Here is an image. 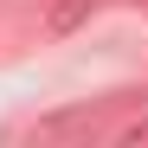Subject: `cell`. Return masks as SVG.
<instances>
[{"instance_id":"6da1fadb","label":"cell","mask_w":148,"mask_h":148,"mask_svg":"<svg viewBox=\"0 0 148 148\" xmlns=\"http://www.w3.org/2000/svg\"><path fill=\"white\" fill-rule=\"evenodd\" d=\"M84 13H90V0H64V7L52 13V32H64V26H77Z\"/></svg>"}]
</instances>
